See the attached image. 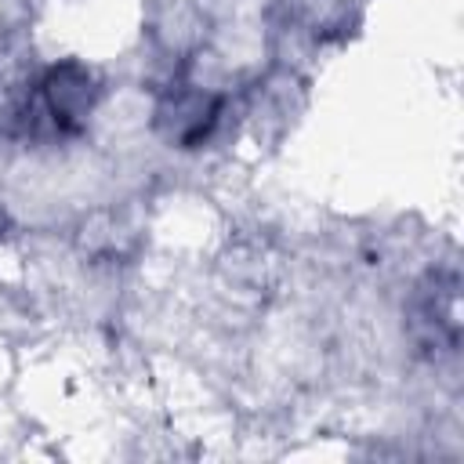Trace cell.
Listing matches in <instances>:
<instances>
[{"label": "cell", "mask_w": 464, "mask_h": 464, "mask_svg": "<svg viewBox=\"0 0 464 464\" xmlns=\"http://www.w3.org/2000/svg\"><path fill=\"white\" fill-rule=\"evenodd\" d=\"M228 116V91L210 87L188 76H174L163 87H156L152 109H149V127L152 134L178 149V152H196L218 138Z\"/></svg>", "instance_id": "obj_1"}, {"label": "cell", "mask_w": 464, "mask_h": 464, "mask_svg": "<svg viewBox=\"0 0 464 464\" xmlns=\"http://www.w3.org/2000/svg\"><path fill=\"white\" fill-rule=\"evenodd\" d=\"M4 228H7V214H4V207H0V236H4Z\"/></svg>", "instance_id": "obj_4"}, {"label": "cell", "mask_w": 464, "mask_h": 464, "mask_svg": "<svg viewBox=\"0 0 464 464\" xmlns=\"http://www.w3.org/2000/svg\"><path fill=\"white\" fill-rule=\"evenodd\" d=\"M283 18L286 29H294L304 40H330L344 33L352 18L348 0H283Z\"/></svg>", "instance_id": "obj_3"}, {"label": "cell", "mask_w": 464, "mask_h": 464, "mask_svg": "<svg viewBox=\"0 0 464 464\" xmlns=\"http://www.w3.org/2000/svg\"><path fill=\"white\" fill-rule=\"evenodd\" d=\"M406 330L410 341L424 355H453L460 341L457 323V276L453 272H424L406 301Z\"/></svg>", "instance_id": "obj_2"}]
</instances>
